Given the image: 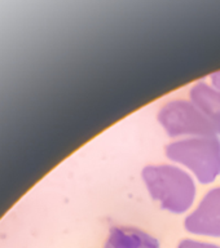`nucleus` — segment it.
Returning <instances> with one entry per match:
<instances>
[{
    "label": "nucleus",
    "instance_id": "obj_1",
    "mask_svg": "<svg viewBox=\"0 0 220 248\" xmlns=\"http://www.w3.org/2000/svg\"><path fill=\"white\" fill-rule=\"evenodd\" d=\"M143 181L152 198L161 208L172 213H184L193 204L196 185L186 170L175 166H148L141 172Z\"/></svg>",
    "mask_w": 220,
    "mask_h": 248
},
{
    "label": "nucleus",
    "instance_id": "obj_7",
    "mask_svg": "<svg viewBox=\"0 0 220 248\" xmlns=\"http://www.w3.org/2000/svg\"><path fill=\"white\" fill-rule=\"evenodd\" d=\"M178 248H220L217 244L205 243V242H197V240L184 239L179 243Z\"/></svg>",
    "mask_w": 220,
    "mask_h": 248
},
{
    "label": "nucleus",
    "instance_id": "obj_5",
    "mask_svg": "<svg viewBox=\"0 0 220 248\" xmlns=\"http://www.w3.org/2000/svg\"><path fill=\"white\" fill-rule=\"evenodd\" d=\"M104 248H159V242L137 228L114 226L110 229Z\"/></svg>",
    "mask_w": 220,
    "mask_h": 248
},
{
    "label": "nucleus",
    "instance_id": "obj_2",
    "mask_svg": "<svg viewBox=\"0 0 220 248\" xmlns=\"http://www.w3.org/2000/svg\"><path fill=\"white\" fill-rule=\"evenodd\" d=\"M167 158L186 166L201 184H211L220 174V140L218 136L188 137L166 147Z\"/></svg>",
    "mask_w": 220,
    "mask_h": 248
},
{
    "label": "nucleus",
    "instance_id": "obj_6",
    "mask_svg": "<svg viewBox=\"0 0 220 248\" xmlns=\"http://www.w3.org/2000/svg\"><path fill=\"white\" fill-rule=\"evenodd\" d=\"M190 102H193L202 114L213 124L220 135V91L203 81L197 83L190 89Z\"/></svg>",
    "mask_w": 220,
    "mask_h": 248
},
{
    "label": "nucleus",
    "instance_id": "obj_3",
    "mask_svg": "<svg viewBox=\"0 0 220 248\" xmlns=\"http://www.w3.org/2000/svg\"><path fill=\"white\" fill-rule=\"evenodd\" d=\"M158 122L170 137L217 136V131L200 108L186 100L167 102L158 111Z\"/></svg>",
    "mask_w": 220,
    "mask_h": 248
},
{
    "label": "nucleus",
    "instance_id": "obj_8",
    "mask_svg": "<svg viewBox=\"0 0 220 248\" xmlns=\"http://www.w3.org/2000/svg\"><path fill=\"white\" fill-rule=\"evenodd\" d=\"M211 83H213V87L214 88H217L220 91V71H217V73H214L211 75Z\"/></svg>",
    "mask_w": 220,
    "mask_h": 248
},
{
    "label": "nucleus",
    "instance_id": "obj_4",
    "mask_svg": "<svg viewBox=\"0 0 220 248\" xmlns=\"http://www.w3.org/2000/svg\"><path fill=\"white\" fill-rule=\"evenodd\" d=\"M184 226L196 235L220 236V187L206 194L197 208L186 216Z\"/></svg>",
    "mask_w": 220,
    "mask_h": 248
}]
</instances>
